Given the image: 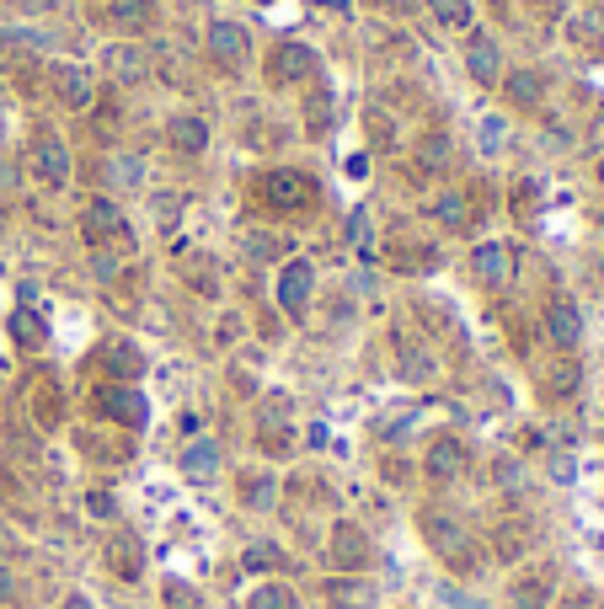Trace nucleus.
<instances>
[{"mask_svg": "<svg viewBox=\"0 0 604 609\" xmlns=\"http://www.w3.org/2000/svg\"><path fill=\"white\" fill-rule=\"evenodd\" d=\"M423 535H428V545L439 551L455 572H476L482 567V551H476V540H471V529L460 524V519H449V513H423Z\"/></svg>", "mask_w": 604, "mask_h": 609, "instance_id": "f257e3e1", "label": "nucleus"}, {"mask_svg": "<svg viewBox=\"0 0 604 609\" xmlns=\"http://www.w3.org/2000/svg\"><path fill=\"white\" fill-rule=\"evenodd\" d=\"M262 203H268L273 214H294V209H305V203L316 198V182L305 177V171H294V166H278V171H268L262 177Z\"/></svg>", "mask_w": 604, "mask_h": 609, "instance_id": "f03ea898", "label": "nucleus"}, {"mask_svg": "<svg viewBox=\"0 0 604 609\" xmlns=\"http://www.w3.org/2000/svg\"><path fill=\"white\" fill-rule=\"evenodd\" d=\"M81 236L91 246H129V220H123V209L113 198H91L86 209H81Z\"/></svg>", "mask_w": 604, "mask_h": 609, "instance_id": "7ed1b4c3", "label": "nucleus"}, {"mask_svg": "<svg viewBox=\"0 0 604 609\" xmlns=\"http://www.w3.org/2000/svg\"><path fill=\"white\" fill-rule=\"evenodd\" d=\"M91 412L107 417V423H118V428H145V396H139L134 385H97L91 390Z\"/></svg>", "mask_w": 604, "mask_h": 609, "instance_id": "20e7f679", "label": "nucleus"}, {"mask_svg": "<svg viewBox=\"0 0 604 609\" xmlns=\"http://www.w3.org/2000/svg\"><path fill=\"white\" fill-rule=\"evenodd\" d=\"M316 70H321V65H316V49H311V43L284 38V43L268 54V81H273V86H300V81H311Z\"/></svg>", "mask_w": 604, "mask_h": 609, "instance_id": "39448f33", "label": "nucleus"}, {"mask_svg": "<svg viewBox=\"0 0 604 609\" xmlns=\"http://www.w3.org/2000/svg\"><path fill=\"white\" fill-rule=\"evenodd\" d=\"M49 86L65 107H75V113L97 102V75H91L86 65H49Z\"/></svg>", "mask_w": 604, "mask_h": 609, "instance_id": "423d86ee", "label": "nucleus"}, {"mask_svg": "<svg viewBox=\"0 0 604 609\" xmlns=\"http://www.w3.org/2000/svg\"><path fill=\"white\" fill-rule=\"evenodd\" d=\"M311 289H316V273H311V262H284V273H278V305H284V316L305 321V305H311Z\"/></svg>", "mask_w": 604, "mask_h": 609, "instance_id": "0eeeda50", "label": "nucleus"}, {"mask_svg": "<svg viewBox=\"0 0 604 609\" xmlns=\"http://www.w3.org/2000/svg\"><path fill=\"white\" fill-rule=\"evenodd\" d=\"M369 556H375V551H369V535L359 524H337L332 529V567L337 572H364Z\"/></svg>", "mask_w": 604, "mask_h": 609, "instance_id": "6e6552de", "label": "nucleus"}, {"mask_svg": "<svg viewBox=\"0 0 604 609\" xmlns=\"http://www.w3.org/2000/svg\"><path fill=\"white\" fill-rule=\"evenodd\" d=\"M27 166H33V177H38V182L59 187V182L70 177V150L59 145L54 134H38V139H33V155H27Z\"/></svg>", "mask_w": 604, "mask_h": 609, "instance_id": "1a4fd4ad", "label": "nucleus"}, {"mask_svg": "<svg viewBox=\"0 0 604 609\" xmlns=\"http://www.w3.org/2000/svg\"><path fill=\"white\" fill-rule=\"evenodd\" d=\"M423 465H428V476H433V481H460V476H466V465H471V449L444 433V439H433V444H428Z\"/></svg>", "mask_w": 604, "mask_h": 609, "instance_id": "9d476101", "label": "nucleus"}, {"mask_svg": "<svg viewBox=\"0 0 604 609\" xmlns=\"http://www.w3.org/2000/svg\"><path fill=\"white\" fill-rule=\"evenodd\" d=\"M471 273L482 278L487 289H503L508 278H514V252H508L503 241H482V246L471 252Z\"/></svg>", "mask_w": 604, "mask_h": 609, "instance_id": "9b49d317", "label": "nucleus"}, {"mask_svg": "<svg viewBox=\"0 0 604 609\" xmlns=\"http://www.w3.org/2000/svg\"><path fill=\"white\" fill-rule=\"evenodd\" d=\"M546 332H551V342H556V348H567V353L583 342V310L572 305L567 294H556V300L546 305Z\"/></svg>", "mask_w": 604, "mask_h": 609, "instance_id": "f8f14e48", "label": "nucleus"}, {"mask_svg": "<svg viewBox=\"0 0 604 609\" xmlns=\"http://www.w3.org/2000/svg\"><path fill=\"white\" fill-rule=\"evenodd\" d=\"M209 54L220 59L225 70H241L246 54H252V43H246V27H241V22H214V27H209Z\"/></svg>", "mask_w": 604, "mask_h": 609, "instance_id": "ddd939ff", "label": "nucleus"}, {"mask_svg": "<svg viewBox=\"0 0 604 609\" xmlns=\"http://www.w3.org/2000/svg\"><path fill=\"white\" fill-rule=\"evenodd\" d=\"M97 364L107 369V380H113V385H129V380H139L145 358H139V348H134V342H107V348L97 353Z\"/></svg>", "mask_w": 604, "mask_h": 609, "instance_id": "4468645a", "label": "nucleus"}, {"mask_svg": "<svg viewBox=\"0 0 604 609\" xmlns=\"http://www.w3.org/2000/svg\"><path fill=\"white\" fill-rule=\"evenodd\" d=\"M466 65H471V75L482 86H498L503 81V59H498V43H492L487 33H476L471 38V49H466Z\"/></svg>", "mask_w": 604, "mask_h": 609, "instance_id": "2eb2a0df", "label": "nucleus"}, {"mask_svg": "<svg viewBox=\"0 0 604 609\" xmlns=\"http://www.w3.org/2000/svg\"><path fill=\"white\" fill-rule=\"evenodd\" d=\"M107 567H113V577H123V583H134L139 567H145V545H139L134 535H113V545H107Z\"/></svg>", "mask_w": 604, "mask_h": 609, "instance_id": "dca6fc26", "label": "nucleus"}, {"mask_svg": "<svg viewBox=\"0 0 604 609\" xmlns=\"http://www.w3.org/2000/svg\"><path fill=\"white\" fill-rule=\"evenodd\" d=\"M166 145H172L177 155H198L209 145V123L204 118H172L166 123Z\"/></svg>", "mask_w": 604, "mask_h": 609, "instance_id": "f3484780", "label": "nucleus"}, {"mask_svg": "<svg viewBox=\"0 0 604 609\" xmlns=\"http://www.w3.org/2000/svg\"><path fill=\"white\" fill-rule=\"evenodd\" d=\"M182 476H188V481H214V476H220V444L198 439V444L182 449Z\"/></svg>", "mask_w": 604, "mask_h": 609, "instance_id": "a211bd4d", "label": "nucleus"}, {"mask_svg": "<svg viewBox=\"0 0 604 609\" xmlns=\"http://www.w3.org/2000/svg\"><path fill=\"white\" fill-rule=\"evenodd\" d=\"M396 364H401V380H412V385H423V380H433V353H423L412 337H396Z\"/></svg>", "mask_w": 604, "mask_h": 609, "instance_id": "6ab92c4d", "label": "nucleus"}, {"mask_svg": "<svg viewBox=\"0 0 604 609\" xmlns=\"http://www.w3.org/2000/svg\"><path fill=\"white\" fill-rule=\"evenodd\" d=\"M498 86L508 91V102H514V107H540V97H546V75H540V70H514Z\"/></svg>", "mask_w": 604, "mask_h": 609, "instance_id": "aec40b11", "label": "nucleus"}, {"mask_svg": "<svg viewBox=\"0 0 604 609\" xmlns=\"http://www.w3.org/2000/svg\"><path fill=\"white\" fill-rule=\"evenodd\" d=\"M150 17H156V0H118V6L107 11V22L123 27V33H139V27H150Z\"/></svg>", "mask_w": 604, "mask_h": 609, "instance_id": "412c9836", "label": "nucleus"}, {"mask_svg": "<svg viewBox=\"0 0 604 609\" xmlns=\"http://www.w3.org/2000/svg\"><path fill=\"white\" fill-rule=\"evenodd\" d=\"M11 337H17V348H43V342H49V321H43L38 310H17V316H11Z\"/></svg>", "mask_w": 604, "mask_h": 609, "instance_id": "4be33fe9", "label": "nucleus"}, {"mask_svg": "<svg viewBox=\"0 0 604 609\" xmlns=\"http://www.w3.org/2000/svg\"><path fill=\"white\" fill-rule=\"evenodd\" d=\"M551 599V572H530L514 583V609H546Z\"/></svg>", "mask_w": 604, "mask_h": 609, "instance_id": "5701e85b", "label": "nucleus"}, {"mask_svg": "<svg viewBox=\"0 0 604 609\" xmlns=\"http://www.w3.org/2000/svg\"><path fill=\"white\" fill-rule=\"evenodd\" d=\"M327 593H332V604H337V609H369V604H375V593H369V583H359V577H348V583L337 577Z\"/></svg>", "mask_w": 604, "mask_h": 609, "instance_id": "b1692460", "label": "nucleus"}, {"mask_svg": "<svg viewBox=\"0 0 604 609\" xmlns=\"http://www.w3.org/2000/svg\"><path fill=\"white\" fill-rule=\"evenodd\" d=\"M107 70L123 75V81H145V54L139 49H113L107 54Z\"/></svg>", "mask_w": 604, "mask_h": 609, "instance_id": "393cba45", "label": "nucleus"}, {"mask_svg": "<svg viewBox=\"0 0 604 609\" xmlns=\"http://www.w3.org/2000/svg\"><path fill=\"white\" fill-rule=\"evenodd\" d=\"M246 609H300V604H294V593H289L284 583H262Z\"/></svg>", "mask_w": 604, "mask_h": 609, "instance_id": "a878e982", "label": "nucleus"}, {"mask_svg": "<svg viewBox=\"0 0 604 609\" xmlns=\"http://www.w3.org/2000/svg\"><path fill=\"white\" fill-rule=\"evenodd\" d=\"M273 492H278V481H273V476H246V481H241L246 508H273Z\"/></svg>", "mask_w": 604, "mask_h": 609, "instance_id": "bb28decb", "label": "nucleus"}, {"mask_svg": "<svg viewBox=\"0 0 604 609\" xmlns=\"http://www.w3.org/2000/svg\"><path fill=\"white\" fill-rule=\"evenodd\" d=\"M444 27H471V0H428Z\"/></svg>", "mask_w": 604, "mask_h": 609, "instance_id": "cd10ccee", "label": "nucleus"}, {"mask_svg": "<svg viewBox=\"0 0 604 609\" xmlns=\"http://www.w3.org/2000/svg\"><path fill=\"white\" fill-rule=\"evenodd\" d=\"M305 123H311V134H332V97L327 91H316V97L305 102Z\"/></svg>", "mask_w": 604, "mask_h": 609, "instance_id": "c85d7f7f", "label": "nucleus"}, {"mask_svg": "<svg viewBox=\"0 0 604 609\" xmlns=\"http://www.w3.org/2000/svg\"><path fill=\"white\" fill-rule=\"evenodd\" d=\"M433 214H439V225H449V230H466V198H455V193L433 198Z\"/></svg>", "mask_w": 604, "mask_h": 609, "instance_id": "c756f323", "label": "nucleus"}, {"mask_svg": "<svg viewBox=\"0 0 604 609\" xmlns=\"http://www.w3.org/2000/svg\"><path fill=\"white\" fill-rule=\"evenodd\" d=\"M166 609H204V599L188 583H166Z\"/></svg>", "mask_w": 604, "mask_h": 609, "instance_id": "7c9ffc66", "label": "nucleus"}, {"mask_svg": "<svg viewBox=\"0 0 604 609\" xmlns=\"http://www.w3.org/2000/svg\"><path fill=\"white\" fill-rule=\"evenodd\" d=\"M246 567H252V572H262V567H284V556H278V545H252V551H246Z\"/></svg>", "mask_w": 604, "mask_h": 609, "instance_id": "2f4dec72", "label": "nucleus"}, {"mask_svg": "<svg viewBox=\"0 0 604 609\" xmlns=\"http://www.w3.org/2000/svg\"><path fill=\"white\" fill-rule=\"evenodd\" d=\"M572 390H578V364H562L551 374V396H572Z\"/></svg>", "mask_w": 604, "mask_h": 609, "instance_id": "473e14b6", "label": "nucleus"}, {"mask_svg": "<svg viewBox=\"0 0 604 609\" xmlns=\"http://www.w3.org/2000/svg\"><path fill=\"white\" fill-rule=\"evenodd\" d=\"M86 513H97V519H113V513H118V503H113V492H86Z\"/></svg>", "mask_w": 604, "mask_h": 609, "instance_id": "72a5a7b5", "label": "nucleus"}, {"mask_svg": "<svg viewBox=\"0 0 604 609\" xmlns=\"http://www.w3.org/2000/svg\"><path fill=\"white\" fill-rule=\"evenodd\" d=\"M139 177H145V171H139V161H113V182H118V187H134Z\"/></svg>", "mask_w": 604, "mask_h": 609, "instance_id": "f704fd0d", "label": "nucleus"}, {"mask_svg": "<svg viewBox=\"0 0 604 609\" xmlns=\"http://www.w3.org/2000/svg\"><path fill=\"white\" fill-rule=\"evenodd\" d=\"M503 145V118H487V129H482V150H498Z\"/></svg>", "mask_w": 604, "mask_h": 609, "instance_id": "c9c22d12", "label": "nucleus"}, {"mask_svg": "<svg viewBox=\"0 0 604 609\" xmlns=\"http://www.w3.org/2000/svg\"><path fill=\"white\" fill-rule=\"evenodd\" d=\"M562 609H599V599H594V593H567Z\"/></svg>", "mask_w": 604, "mask_h": 609, "instance_id": "e433bc0d", "label": "nucleus"}, {"mask_svg": "<svg viewBox=\"0 0 604 609\" xmlns=\"http://www.w3.org/2000/svg\"><path fill=\"white\" fill-rule=\"evenodd\" d=\"M17 551V540H11V529H0V556H11Z\"/></svg>", "mask_w": 604, "mask_h": 609, "instance_id": "4c0bfd02", "label": "nucleus"}, {"mask_svg": "<svg viewBox=\"0 0 604 609\" xmlns=\"http://www.w3.org/2000/svg\"><path fill=\"white\" fill-rule=\"evenodd\" d=\"M65 609H91V599H86V593H70V599H65Z\"/></svg>", "mask_w": 604, "mask_h": 609, "instance_id": "58836bf2", "label": "nucleus"}, {"mask_svg": "<svg viewBox=\"0 0 604 609\" xmlns=\"http://www.w3.org/2000/svg\"><path fill=\"white\" fill-rule=\"evenodd\" d=\"M0 599H11V577L6 572H0Z\"/></svg>", "mask_w": 604, "mask_h": 609, "instance_id": "ea45409f", "label": "nucleus"}, {"mask_svg": "<svg viewBox=\"0 0 604 609\" xmlns=\"http://www.w3.org/2000/svg\"><path fill=\"white\" fill-rule=\"evenodd\" d=\"M530 6H546V0H530Z\"/></svg>", "mask_w": 604, "mask_h": 609, "instance_id": "a19ab883", "label": "nucleus"}, {"mask_svg": "<svg viewBox=\"0 0 604 609\" xmlns=\"http://www.w3.org/2000/svg\"><path fill=\"white\" fill-rule=\"evenodd\" d=\"M599 182H604V166H599Z\"/></svg>", "mask_w": 604, "mask_h": 609, "instance_id": "79ce46f5", "label": "nucleus"}]
</instances>
